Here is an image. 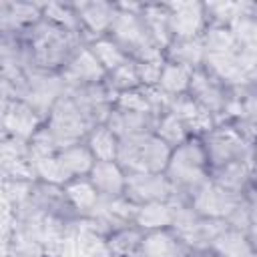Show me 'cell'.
<instances>
[{
  "mask_svg": "<svg viewBox=\"0 0 257 257\" xmlns=\"http://www.w3.org/2000/svg\"><path fill=\"white\" fill-rule=\"evenodd\" d=\"M66 84V88H76L84 84H98L106 80V70L100 66L96 56L90 52L86 44H82L70 60L64 64V68L58 72Z\"/></svg>",
  "mask_w": 257,
  "mask_h": 257,
  "instance_id": "5bb4252c",
  "label": "cell"
},
{
  "mask_svg": "<svg viewBox=\"0 0 257 257\" xmlns=\"http://www.w3.org/2000/svg\"><path fill=\"white\" fill-rule=\"evenodd\" d=\"M58 159L62 161L66 173L70 175V179H78V177H88L96 159L92 157L90 149L86 147V143H74L68 145L64 149L58 151Z\"/></svg>",
  "mask_w": 257,
  "mask_h": 257,
  "instance_id": "484cf974",
  "label": "cell"
},
{
  "mask_svg": "<svg viewBox=\"0 0 257 257\" xmlns=\"http://www.w3.org/2000/svg\"><path fill=\"white\" fill-rule=\"evenodd\" d=\"M185 197H177L173 201H155V203H145L139 205L137 215H135V225L143 229L145 233L149 231H159V229H171L177 213V205Z\"/></svg>",
  "mask_w": 257,
  "mask_h": 257,
  "instance_id": "d6986e66",
  "label": "cell"
},
{
  "mask_svg": "<svg viewBox=\"0 0 257 257\" xmlns=\"http://www.w3.org/2000/svg\"><path fill=\"white\" fill-rule=\"evenodd\" d=\"M86 46H88L90 52L96 56V60H98L100 66L106 70V74L112 72V70H116V68H118L120 64H124L126 60H131V56L122 50V46H120L116 40H112L110 36L96 38V40L88 42Z\"/></svg>",
  "mask_w": 257,
  "mask_h": 257,
  "instance_id": "f1b7e54d",
  "label": "cell"
},
{
  "mask_svg": "<svg viewBox=\"0 0 257 257\" xmlns=\"http://www.w3.org/2000/svg\"><path fill=\"white\" fill-rule=\"evenodd\" d=\"M255 173H257V163L255 159L249 161H233L227 163L223 167H217L211 171V181H215L217 185H221L227 191L245 195L249 191V187L255 181Z\"/></svg>",
  "mask_w": 257,
  "mask_h": 257,
  "instance_id": "2e32d148",
  "label": "cell"
},
{
  "mask_svg": "<svg viewBox=\"0 0 257 257\" xmlns=\"http://www.w3.org/2000/svg\"><path fill=\"white\" fill-rule=\"evenodd\" d=\"M163 66H165V58L137 62V72H139V78H141V86H157L159 80H161Z\"/></svg>",
  "mask_w": 257,
  "mask_h": 257,
  "instance_id": "e575fe53",
  "label": "cell"
},
{
  "mask_svg": "<svg viewBox=\"0 0 257 257\" xmlns=\"http://www.w3.org/2000/svg\"><path fill=\"white\" fill-rule=\"evenodd\" d=\"M20 38L28 50L32 68L44 72H60L70 56L82 44H86L80 34L60 28L46 18L28 28Z\"/></svg>",
  "mask_w": 257,
  "mask_h": 257,
  "instance_id": "6da1fadb",
  "label": "cell"
},
{
  "mask_svg": "<svg viewBox=\"0 0 257 257\" xmlns=\"http://www.w3.org/2000/svg\"><path fill=\"white\" fill-rule=\"evenodd\" d=\"M88 179L102 199L122 197L126 191V173L118 161H96Z\"/></svg>",
  "mask_w": 257,
  "mask_h": 257,
  "instance_id": "e0dca14e",
  "label": "cell"
},
{
  "mask_svg": "<svg viewBox=\"0 0 257 257\" xmlns=\"http://www.w3.org/2000/svg\"><path fill=\"white\" fill-rule=\"evenodd\" d=\"M165 175L173 183L175 191L189 201V197L211 179V163L203 139L189 137L183 145L175 147Z\"/></svg>",
  "mask_w": 257,
  "mask_h": 257,
  "instance_id": "7a4b0ae2",
  "label": "cell"
},
{
  "mask_svg": "<svg viewBox=\"0 0 257 257\" xmlns=\"http://www.w3.org/2000/svg\"><path fill=\"white\" fill-rule=\"evenodd\" d=\"M74 8L80 20V34L86 44L96 38L108 36L118 14V6L112 2H80L74 4Z\"/></svg>",
  "mask_w": 257,
  "mask_h": 257,
  "instance_id": "4fadbf2b",
  "label": "cell"
},
{
  "mask_svg": "<svg viewBox=\"0 0 257 257\" xmlns=\"http://www.w3.org/2000/svg\"><path fill=\"white\" fill-rule=\"evenodd\" d=\"M114 106L120 108V110H131V112L155 114V110H153V106H151V100H149V96H147L145 86L118 92V94L114 96ZM155 116H157V114H155Z\"/></svg>",
  "mask_w": 257,
  "mask_h": 257,
  "instance_id": "836d02e7",
  "label": "cell"
},
{
  "mask_svg": "<svg viewBox=\"0 0 257 257\" xmlns=\"http://www.w3.org/2000/svg\"><path fill=\"white\" fill-rule=\"evenodd\" d=\"M247 88H251V90H255V92H257V68L251 72L249 82H247Z\"/></svg>",
  "mask_w": 257,
  "mask_h": 257,
  "instance_id": "8d00e7d4",
  "label": "cell"
},
{
  "mask_svg": "<svg viewBox=\"0 0 257 257\" xmlns=\"http://www.w3.org/2000/svg\"><path fill=\"white\" fill-rule=\"evenodd\" d=\"M143 237H145V231L133 223V225H126V227L112 231L104 239V249L112 257H137L141 251Z\"/></svg>",
  "mask_w": 257,
  "mask_h": 257,
  "instance_id": "cb8c5ba5",
  "label": "cell"
},
{
  "mask_svg": "<svg viewBox=\"0 0 257 257\" xmlns=\"http://www.w3.org/2000/svg\"><path fill=\"white\" fill-rule=\"evenodd\" d=\"M44 124L50 128V133L54 135L60 149L74 145V143H82L86 139L88 131L92 128L90 122L86 120V116L82 114V110L70 98L68 90H66V94H62L56 100V104L48 112Z\"/></svg>",
  "mask_w": 257,
  "mask_h": 257,
  "instance_id": "8992f818",
  "label": "cell"
},
{
  "mask_svg": "<svg viewBox=\"0 0 257 257\" xmlns=\"http://www.w3.org/2000/svg\"><path fill=\"white\" fill-rule=\"evenodd\" d=\"M187 94L193 100H197L201 106H205L209 112H213L219 118V122L227 120L229 108H231L233 98H235V90L229 88L227 84H223L205 66L193 70V76H191V84H189V92Z\"/></svg>",
  "mask_w": 257,
  "mask_h": 257,
  "instance_id": "ba28073f",
  "label": "cell"
},
{
  "mask_svg": "<svg viewBox=\"0 0 257 257\" xmlns=\"http://www.w3.org/2000/svg\"><path fill=\"white\" fill-rule=\"evenodd\" d=\"M173 149L161 141L155 133L135 135L120 139L118 147V165L126 175L137 173H165Z\"/></svg>",
  "mask_w": 257,
  "mask_h": 257,
  "instance_id": "277c9868",
  "label": "cell"
},
{
  "mask_svg": "<svg viewBox=\"0 0 257 257\" xmlns=\"http://www.w3.org/2000/svg\"><path fill=\"white\" fill-rule=\"evenodd\" d=\"M124 197L135 205L155 203V201H173L181 197L165 173H137L126 175Z\"/></svg>",
  "mask_w": 257,
  "mask_h": 257,
  "instance_id": "8fae6325",
  "label": "cell"
},
{
  "mask_svg": "<svg viewBox=\"0 0 257 257\" xmlns=\"http://www.w3.org/2000/svg\"><path fill=\"white\" fill-rule=\"evenodd\" d=\"M64 193H66L72 213L80 219H86L100 203V195L88 177H78V179L68 181L64 185Z\"/></svg>",
  "mask_w": 257,
  "mask_h": 257,
  "instance_id": "7402d4cb",
  "label": "cell"
},
{
  "mask_svg": "<svg viewBox=\"0 0 257 257\" xmlns=\"http://www.w3.org/2000/svg\"><path fill=\"white\" fill-rule=\"evenodd\" d=\"M42 18H46L48 22H52L60 28H66L70 32L80 34V20H78L74 4H62V2L42 4Z\"/></svg>",
  "mask_w": 257,
  "mask_h": 257,
  "instance_id": "1f68e13d",
  "label": "cell"
},
{
  "mask_svg": "<svg viewBox=\"0 0 257 257\" xmlns=\"http://www.w3.org/2000/svg\"><path fill=\"white\" fill-rule=\"evenodd\" d=\"M253 257H257V253H255V255H253Z\"/></svg>",
  "mask_w": 257,
  "mask_h": 257,
  "instance_id": "f35d334b",
  "label": "cell"
},
{
  "mask_svg": "<svg viewBox=\"0 0 257 257\" xmlns=\"http://www.w3.org/2000/svg\"><path fill=\"white\" fill-rule=\"evenodd\" d=\"M104 82H106V86L114 92V96H116L118 92L139 88V86H141V78H139V72H137V62H135L133 58L126 60V62L120 64L116 70L108 72Z\"/></svg>",
  "mask_w": 257,
  "mask_h": 257,
  "instance_id": "d6a6232c",
  "label": "cell"
},
{
  "mask_svg": "<svg viewBox=\"0 0 257 257\" xmlns=\"http://www.w3.org/2000/svg\"><path fill=\"white\" fill-rule=\"evenodd\" d=\"M253 143L239 126L231 120L219 122L209 135L203 137V145L207 149V157L211 163V171L223 167L233 161H249L255 159Z\"/></svg>",
  "mask_w": 257,
  "mask_h": 257,
  "instance_id": "5b68a950",
  "label": "cell"
},
{
  "mask_svg": "<svg viewBox=\"0 0 257 257\" xmlns=\"http://www.w3.org/2000/svg\"><path fill=\"white\" fill-rule=\"evenodd\" d=\"M165 58L183 66H189L193 70L205 66L207 50L203 44V36L195 40H173L171 46L165 50Z\"/></svg>",
  "mask_w": 257,
  "mask_h": 257,
  "instance_id": "d4e9b609",
  "label": "cell"
},
{
  "mask_svg": "<svg viewBox=\"0 0 257 257\" xmlns=\"http://www.w3.org/2000/svg\"><path fill=\"white\" fill-rule=\"evenodd\" d=\"M167 8L173 40H195L209 28L207 6L201 2H173Z\"/></svg>",
  "mask_w": 257,
  "mask_h": 257,
  "instance_id": "30bf717a",
  "label": "cell"
},
{
  "mask_svg": "<svg viewBox=\"0 0 257 257\" xmlns=\"http://www.w3.org/2000/svg\"><path fill=\"white\" fill-rule=\"evenodd\" d=\"M253 151H255V163H257V141L253 143Z\"/></svg>",
  "mask_w": 257,
  "mask_h": 257,
  "instance_id": "74e56055",
  "label": "cell"
},
{
  "mask_svg": "<svg viewBox=\"0 0 257 257\" xmlns=\"http://www.w3.org/2000/svg\"><path fill=\"white\" fill-rule=\"evenodd\" d=\"M32 167H34L36 181H40V183L64 187L68 181H72L70 175L66 173L64 165H62V161L58 159V153L56 155H48V157L32 159Z\"/></svg>",
  "mask_w": 257,
  "mask_h": 257,
  "instance_id": "4dcf8cb0",
  "label": "cell"
},
{
  "mask_svg": "<svg viewBox=\"0 0 257 257\" xmlns=\"http://www.w3.org/2000/svg\"><path fill=\"white\" fill-rule=\"evenodd\" d=\"M169 110H173L183 120V124L187 126L191 137L203 139L205 135H209L219 124V118L213 112H209L205 106H201L197 100H193L189 94L173 98Z\"/></svg>",
  "mask_w": 257,
  "mask_h": 257,
  "instance_id": "9a60e30c",
  "label": "cell"
},
{
  "mask_svg": "<svg viewBox=\"0 0 257 257\" xmlns=\"http://www.w3.org/2000/svg\"><path fill=\"white\" fill-rule=\"evenodd\" d=\"M157 116L155 114H141V112H131V110H120L112 104V110L108 112L106 126L118 137H135V135H145L155 131Z\"/></svg>",
  "mask_w": 257,
  "mask_h": 257,
  "instance_id": "ffe728a7",
  "label": "cell"
},
{
  "mask_svg": "<svg viewBox=\"0 0 257 257\" xmlns=\"http://www.w3.org/2000/svg\"><path fill=\"white\" fill-rule=\"evenodd\" d=\"M161 141H165L171 149L183 145L191 135L187 131V126L183 124V120L173 112V110H167L163 114L157 116V122H155V131H153Z\"/></svg>",
  "mask_w": 257,
  "mask_h": 257,
  "instance_id": "f546056e",
  "label": "cell"
},
{
  "mask_svg": "<svg viewBox=\"0 0 257 257\" xmlns=\"http://www.w3.org/2000/svg\"><path fill=\"white\" fill-rule=\"evenodd\" d=\"M209 251L215 257H253L257 253L249 237V231L235 229L229 225L213 239Z\"/></svg>",
  "mask_w": 257,
  "mask_h": 257,
  "instance_id": "44dd1931",
  "label": "cell"
},
{
  "mask_svg": "<svg viewBox=\"0 0 257 257\" xmlns=\"http://www.w3.org/2000/svg\"><path fill=\"white\" fill-rule=\"evenodd\" d=\"M42 124H44V116H40L28 102H24L22 98H4V112H2L4 137L30 141Z\"/></svg>",
  "mask_w": 257,
  "mask_h": 257,
  "instance_id": "7c38bea8",
  "label": "cell"
},
{
  "mask_svg": "<svg viewBox=\"0 0 257 257\" xmlns=\"http://www.w3.org/2000/svg\"><path fill=\"white\" fill-rule=\"evenodd\" d=\"M42 20V4L30 2H4L2 4V30L4 34L22 36L28 28Z\"/></svg>",
  "mask_w": 257,
  "mask_h": 257,
  "instance_id": "ac0fdd59",
  "label": "cell"
},
{
  "mask_svg": "<svg viewBox=\"0 0 257 257\" xmlns=\"http://www.w3.org/2000/svg\"><path fill=\"white\" fill-rule=\"evenodd\" d=\"M66 90L68 88L58 72H44V70L32 68L26 72V80L16 98H22L24 102H28L46 120L48 112L52 110L56 100L62 94H66Z\"/></svg>",
  "mask_w": 257,
  "mask_h": 257,
  "instance_id": "52a82bcc",
  "label": "cell"
},
{
  "mask_svg": "<svg viewBox=\"0 0 257 257\" xmlns=\"http://www.w3.org/2000/svg\"><path fill=\"white\" fill-rule=\"evenodd\" d=\"M141 16H143V20H145L153 40L165 52L171 46V42H173L167 4H141Z\"/></svg>",
  "mask_w": 257,
  "mask_h": 257,
  "instance_id": "603a6c76",
  "label": "cell"
},
{
  "mask_svg": "<svg viewBox=\"0 0 257 257\" xmlns=\"http://www.w3.org/2000/svg\"><path fill=\"white\" fill-rule=\"evenodd\" d=\"M191 76H193V68L183 66V64H177V62H171V60L165 58V66H163L161 80H159L157 86L167 96L177 98V96H183V94L189 92Z\"/></svg>",
  "mask_w": 257,
  "mask_h": 257,
  "instance_id": "83f0119b",
  "label": "cell"
},
{
  "mask_svg": "<svg viewBox=\"0 0 257 257\" xmlns=\"http://www.w3.org/2000/svg\"><path fill=\"white\" fill-rule=\"evenodd\" d=\"M243 203H245V195L227 191L211 179L189 197V205L199 217L217 219V221H229L231 215Z\"/></svg>",
  "mask_w": 257,
  "mask_h": 257,
  "instance_id": "9c48e42d",
  "label": "cell"
},
{
  "mask_svg": "<svg viewBox=\"0 0 257 257\" xmlns=\"http://www.w3.org/2000/svg\"><path fill=\"white\" fill-rule=\"evenodd\" d=\"M245 199H247V205L251 211V219H253V223H257V181H253V185L245 193Z\"/></svg>",
  "mask_w": 257,
  "mask_h": 257,
  "instance_id": "d590c367",
  "label": "cell"
},
{
  "mask_svg": "<svg viewBox=\"0 0 257 257\" xmlns=\"http://www.w3.org/2000/svg\"><path fill=\"white\" fill-rule=\"evenodd\" d=\"M84 143H86V147L90 149V153L96 161H116V157H118L120 139L106 124L92 126L88 131Z\"/></svg>",
  "mask_w": 257,
  "mask_h": 257,
  "instance_id": "4316f807",
  "label": "cell"
},
{
  "mask_svg": "<svg viewBox=\"0 0 257 257\" xmlns=\"http://www.w3.org/2000/svg\"><path fill=\"white\" fill-rule=\"evenodd\" d=\"M116 6H118V14L112 22L108 36L116 40L135 62L165 58V52L157 46L141 16V4H116Z\"/></svg>",
  "mask_w": 257,
  "mask_h": 257,
  "instance_id": "3957f363",
  "label": "cell"
}]
</instances>
